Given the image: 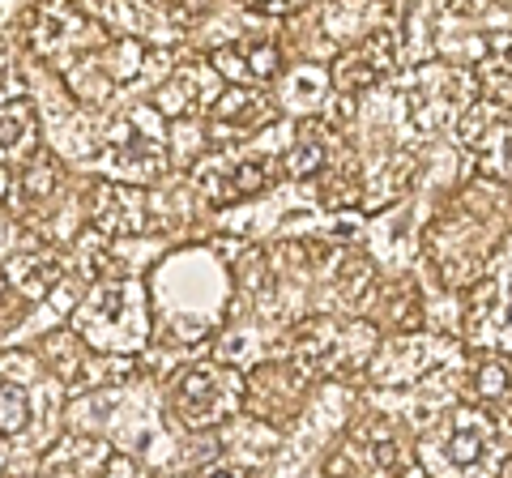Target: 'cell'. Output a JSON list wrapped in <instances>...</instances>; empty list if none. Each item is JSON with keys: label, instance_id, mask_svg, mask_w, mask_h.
Masks as SVG:
<instances>
[{"label": "cell", "instance_id": "obj_1", "mask_svg": "<svg viewBox=\"0 0 512 478\" xmlns=\"http://www.w3.org/2000/svg\"><path fill=\"white\" fill-rule=\"evenodd\" d=\"M73 329L99 355H133L146 342V329H150L146 304H141V286L128 278L94 286L90 299L73 316Z\"/></svg>", "mask_w": 512, "mask_h": 478}, {"label": "cell", "instance_id": "obj_2", "mask_svg": "<svg viewBox=\"0 0 512 478\" xmlns=\"http://www.w3.org/2000/svg\"><path fill=\"white\" fill-rule=\"evenodd\" d=\"M239 397H244L239 376L218 368V363H197V368L175 376V385H171V406L180 414V423L188 427H210V423L231 419L239 410Z\"/></svg>", "mask_w": 512, "mask_h": 478}, {"label": "cell", "instance_id": "obj_3", "mask_svg": "<svg viewBox=\"0 0 512 478\" xmlns=\"http://www.w3.org/2000/svg\"><path fill=\"white\" fill-rule=\"evenodd\" d=\"M167 167V150L163 137H158V124H150L146 111L137 116H124L120 129L107 141V171L116 180H158Z\"/></svg>", "mask_w": 512, "mask_h": 478}, {"label": "cell", "instance_id": "obj_4", "mask_svg": "<svg viewBox=\"0 0 512 478\" xmlns=\"http://www.w3.org/2000/svg\"><path fill=\"white\" fill-rule=\"evenodd\" d=\"M90 218L103 235H137L146 227V201H141L137 188L99 180L90 193Z\"/></svg>", "mask_w": 512, "mask_h": 478}, {"label": "cell", "instance_id": "obj_5", "mask_svg": "<svg viewBox=\"0 0 512 478\" xmlns=\"http://www.w3.org/2000/svg\"><path fill=\"white\" fill-rule=\"evenodd\" d=\"M39 150V111L30 99L0 103V163H22Z\"/></svg>", "mask_w": 512, "mask_h": 478}, {"label": "cell", "instance_id": "obj_6", "mask_svg": "<svg viewBox=\"0 0 512 478\" xmlns=\"http://www.w3.org/2000/svg\"><path fill=\"white\" fill-rule=\"evenodd\" d=\"M60 261L52 257V252H18L9 265H5V278L13 286V295L26 299V304H39V299H47L60 286Z\"/></svg>", "mask_w": 512, "mask_h": 478}, {"label": "cell", "instance_id": "obj_7", "mask_svg": "<svg viewBox=\"0 0 512 478\" xmlns=\"http://www.w3.org/2000/svg\"><path fill=\"white\" fill-rule=\"evenodd\" d=\"M214 69L231 82H265L278 73V52L269 43L261 47H222L214 56Z\"/></svg>", "mask_w": 512, "mask_h": 478}, {"label": "cell", "instance_id": "obj_8", "mask_svg": "<svg viewBox=\"0 0 512 478\" xmlns=\"http://www.w3.org/2000/svg\"><path fill=\"white\" fill-rule=\"evenodd\" d=\"M487 444H491V427L478 419V414H461V419L453 423V432H448V461L461 470H474L478 461H483L487 453Z\"/></svg>", "mask_w": 512, "mask_h": 478}, {"label": "cell", "instance_id": "obj_9", "mask_svg": "<svg viewBox=\"0 0 512 478\" xmlns=\"http://www.w3.org/2000/svg\"><path fill=\"white\" fill-rule=\"evenodd\" d=\"M30 427V393L22 380L0 372V440H13Z\"/></svg>", "mask_w": 512, "mask_h": 478}, {"label": "cell", "instance_id": "obj_10", "mask_svg": "<svg viewBox=\"0 0 512 478\" xmlns=\"http://www.w3.org/2000/svg\"><path fill=\"white\" fill-rule=\"evenodd\" d=\"M210 175H218L214 197L235 201V197H248L265 184V163H235V167H222V171H210Z\"/></svg>", "mask_w": 512, "mask_h": 478}, {"label": "cell", "instance_id": "obj_11", "mask_svg": "<svg viewBox=\"0 0 512 478\" xmlns=\"http://www.w3.org/2000/svg\"><path fill=\"white\" fill-rule=\"evenodd\" d=\"M261 107H265L261 99H252V94H244V90H235V94H227V99L214 107V116H218V124H252V120L265 116Z\"/></svg>", "mask_w": 512, "mask_h": 478}, {"label": "cell", "instance_id": "obj_12", "mask_svg": "<svg viewBox=\"0 0 512 478\" xmlns=\"http://www.w3.org/2000/svg\"><path fill=\"white\" fill-rule=\"evenodd\" d=\"M325 163H329V146L320 137H303L295 146V154H291V171L299 175V180H312V175H320V171H325Z\"/></svg>", "mask_w": 512, "mask_h": 478}, {"label": "cell", "instance_id": "obj_13", "mask_svg": "<svg viewBox=\"0 0 512 478\" xmlns=\"http://www.w3.org/2000/svg\"><path fill=\"white\" fill-rule=\"evenodd\" d=\"M22 201H39V197H47L56 188V167H30L26 175H22Z\"/></svg>", "mask_w": 512, "mask_h": 478}, {"label": "cell", "instance_id": "obj_14", "mask_svg": "<svg viewBox=\"0 0 512 478\" xmlns=\"http://www.w3.org/2000/svg\"><path fill=\"white\" fill-rule=\"evenodd\" d=\"M478 389H483L487 397H500V393L508 389V376H504V368H483V385H478Z\"/></svg>", "mask_w": 512, "mask_h": 478}, {"label": "cell", "instance_id": "obj_15", "mask_svg": "<svg viewBox=\"0 0 512 478\" xmlns=\"http://www.w3.org/2000/svg\"><path fill=\"white\" fill-rule=\"evenodd\" d=\"M103 474H137V461H128V457H120V453H111V457L103 461Z\"/></svg>", "mask_w": 512, "mask_h": 478}, {"label": "cell", "instance_id": "obj_16", "mask_svg": "<svg viewBox=\"0 0 512 478\" xmlns=\"http://www.w3.org/2000/svg\"><path fill=\"white\" fill-rule=\"evenodd\" d=\"M252 9H265V13H278V9H286V0H252Z\"/></svg>", "mask_w": 512, "mask_h": 478}, {"label": "cell", "instance_id": "obj_17", "mask_svg": "<svg viewBox=\"0 0 512 478\" xmlns=\"http://www.w3.org/2000/svg\"><path fill=\"white\" fill-rule=\"evenodd\" d=\"M504 338L512 342V304H508V312H504Z\"/></svg>", "mask_w": 512, "mask_h": 478}, {"label": "cell", "instance_id": "obj_18", "mask_svg": "<svg viewBox=\"0 0 512 478\" xmlns=\"http://www.w3.org/2000/svg\"><path fill=\"white\" fill-rule=\"evenodd\" d=\"M5 193H9V180H5V171H0V201H5Z\"/></svg>", "mask_w": 512, "mask_h": 478}]
</instances>
